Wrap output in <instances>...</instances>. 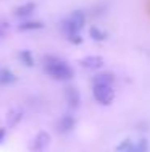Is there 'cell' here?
Returning a JSON list of instances; mask_svg holds the SVG:
<instances>
[{"label":"cell","mask_w":150,"mask_h":152,"mask_svg":"<svg viewBox=\"0 0 150 152\" xmlns=\"http://www.w3.org/2000/svg\"><path fill=\"white\" fill-rule=\"evenodd\" d=\"M21 118H23V112L20 108H13L7 117V123H8V126H16L21 121Z\"/></svg>","instance_id":"cell-14"},{"label":"cell","mask_w":150,"mask_h":152,"mask_svg":"<svg viewBox=\"0 0 150 152\" xmlns=\"http://www.w3.org/2000/svg\"><path fill=\"white\" fill-rule=\"evenodd\" d=\"M20 60H21V63L24 65V66H28V68H33L34 65H36V61H34V55H33V52L31 50H28V49H24V50H21L20 52Z\"/></svg>","instance_id":"cell-13"},{"label":"cell","mask_w":150,"mask_h":152,"mask_svg":"<svg viewBox=\"0 0 150 152\" xmlns=\"http://www.w3.org/2000/svg\"><path fill=\"white\" fill-rule=\"evenodd\" d=\"M86 24V13L81 10H74L70 15L68 20L63 21L62 28L65 31V34H74V32H79Z\"/></svg>","instance_id":"cell-2"},{"label":"cell","mask_w":150,"mask_h":152,"mask_svg":"<svg viewBox=\"0 0 150 152\" xmlns=\"http://www.w3.org/2000/svg\"><path fill=\"white\" fill-rule=\"evenodd\" d=\"M89 36H91L94 41H99V42H102V41H105L107 37H108V34H107L103 29H100V28L97 26H92L91 29H89Z\"/></svg>","instance_id":"cell-15"},{"label":"cell","mask_w":150,"mask_h":152,"mask_svg":"<svg viewBox=\"0 0 150 152\" xmlns=\"http://www.w3.org/2000/svg\"><path fill=\"white\" fill-rule=\"evenodd\" d=\"M131 144H133V141H131V139H124V141H121V142L116 146V152H126V151L131 147Z\"/></svg>","instance_id":"cell-16"},{"label":"cell","mask_w":150,"mask_h":152,"mask_svg":"<svg viewBox=\"0 0 150 152\" xmlns=\"http://www.w3.org/2000/svg\"><path fill=\"white\" fill-rule=\"evenodd\" d=\"M92 96H94V100L100 105H110L115 100V91L110 84H94Z\"/></svg>","instance_id":"cell-3"},{"label":"cell","mask_w":150,"mask_h":152,"mask_svg":"<svg viewBox=\"0 0 150 152\" xmlns=\"http://www.w3.org/2000/svg\"><path fill=\"white\" fill-rule=\"evenodd\" d=\"M0 37H2V31H0Z\"/></svg>","instance_id":"cell-19"},{"label":"cell","mask_w":150,"mask_h":152,"mask_svg":"<svg viewBox=\"0 0 150 152\" xmlns=\"http://www.w3.org/2000/svg\"><path fill=\"white\" fill-rule=\"evenodd\" d=\"M45 73H47L50 78L57 79V81H68V79L73 78V70L68 63H65L63 60L55 58V57H45Z\"/></svg>","instance_id":"cell-1"},{"label":"cell","mask_w":150,"mask_h":152,"mask_svg":"<svg viewBox=\"0 0 150 152\" xmlns=\"http://www.w3.org/2000/svg\"><path fill=\"white\" fill-rule=\"evenodd\" d=\"M34 10H36V3L34 2H26V3H23V5H20L15 8V16L16 18H28L34 13Z\"/></svg>","instance_id":"cell-8"},{"label":"cell","mask_w":150,"mask_h":152,"mask_svg":"<svg viewBox=\"0 0 150 152\" xmlns=\"http://www.w3.org/2000/svg\"><path fill=\"white\" fill-rule=\"evenodd\" d=\"M16 81V75L8 68H0V86H10Z\"/></svg>","instance_id":"cell-9"},{"label":"cell","mask_w":150,"mask_h":152,"mask_svg":"<svg viewBox=\"0 0 150 152\" xmlns=\"http://www.w3.org/2000/svg\"><path fill=\"white\" fill-rule=\"evenodd\" d=\"M79 63L83 68H86V70H99V68L103 66L105 60L100 55H87V57H84V58H81Z\"/></svg>","instance_id":"cell-6"},{"label":"cell","mask_w":150,"mask_h":152,"mask_svg":"<svg viewBox=\"0 0 150 152\" xmlns=\"http://www.w3.org/2000/svg\"><path fill=\"white\" fill-rule=\"evenodd\" d=\"M44 28V23L42 21H36V20H29V21H23L21 24H18V31H37Z\"/></svg>","instance_id":"cell-10"},{"label":"cell","mask_w":150,"mask_h":152,"mask_svg":"<svg viewBox=\"0 0 150 152\" xmlns=\"http://www.w3.org/2000/svg\"><path fill=\"white\" fill-rule=\"evenodd\" d=\"M5 134H7L5 128H0V144H2V141L5 139Z\"/></svg>","instance_id":"cell-18"},{"label":"cell","mask_w":150,"mask_h":152,"mask_svg":"<svg viewBox=\"0 0 150 152\" xmlns=\"http://www.w3.org/2000/svg\"><path fill=\"white\" fill-rule=\"evenodd\" d=\"M50 144V134L47 131H41L34 137L33 144H31V151L33 152H44Z\"/></svg>","instance_id":"cell-5"},{"label":"cell","mask_w":150,"mask_h":152,"mask_svg":"<svg viewBox=\"0 0 150 152\" xmlns=\"http://www.w3.org/2000/svg\"><path fill=\"white\" fill-rule=\"evenodd\" d=\"M115 81V76L112 73H99L92 78V84H113Z\"/></svg>","instance_id":"cell-11"},{"label":"cell","mask_w":150,"mask_h":152,"mask_svg":"<svg viewBox=\"0 0 150 152\" xmlns=\"http://www.w3.org/2000/svg\"><path fill=\"white\" fill-rule=\"evenodd\" d=\"M76 128V118L73 115H63L58 121H57V131L62 134H68Z\"/></svg>","instance_id":"cell-4"},{"label":"cell","mask_w":150,"mask_h":152,"mask_svg":"<svg viewBox=\"0 0 150 152\" xmlns=\"http://www.w3.org/2000/svg\"><path fill=\"white\" fill-rule=\"evenodd\" d=\"M149 149H150V142L149 139L144 137V139H139L137 142H133L126 152H149Z\"/></svg>","instance_id":"cell-12"},{"label":"cell","mask_w":150,"mask_h":152,"mask_svg":"<svg viewBox=\"0 0 150 152\" xmlns=\"http://www.w3.org/2000/svg\"><path fill=\"white\" fill-rule=\"evenodd\" d=\"M66 39L71 44H83V37H81L79 32H74V34H66Z\"/></svg>","instance_id":"cell-17"},{"label":"cell","mask_w":150,"mask_h":152,"mask_svg":"<svg viewBox=\"0 0 150 152\" xmlns=\"http://www.w3.org/2000/svg\"><path fill=\"white\" fill-rule=\"evenodd\" d=\"M65 99H66V102L70 107L78 108L81 104V94L76 88H66L65 89Z\"/></svg>","instance_id":"cell-7"}]
</instances>
